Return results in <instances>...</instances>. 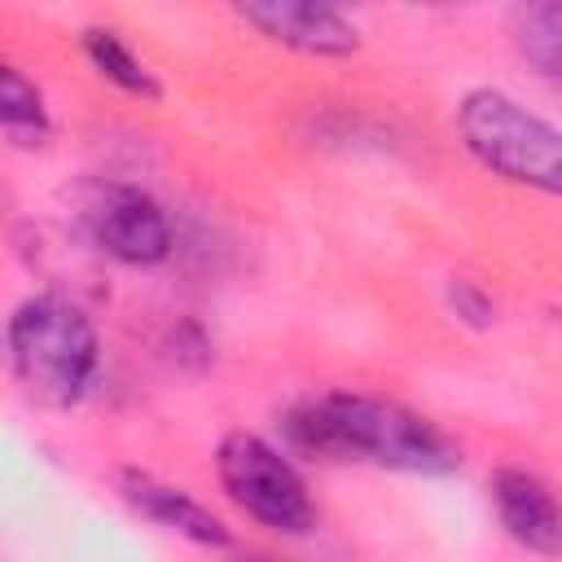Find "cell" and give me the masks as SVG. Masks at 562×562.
<instances>
[{
	"mask_svg": "<svg viewBox=\"0 0 562 562\" xmlns=\"http://www.w3.org/2000/svg\"><path fill=\"white\" fill-rule=\"evenodd\" d=\"M281 430L285 443L312 461H364L400 474L461 470V448L430 417L364 391H325L299 400L285 408Z\"/></svg>",
	"mask_w": 562,
	"mask_h": 562,
	"instance_id": "obj_1",
	"label": "cell"
},
{
	"mask_svg": "<svg viewBox=\"0 0 562 562\" xmlns=\"http://www.w3.org/2000/svg\"><path fill=\"white\" fill-rule=\"evenodd\" d=\"M4 360L22 395L40 408H75L101 364L97 329L66 294H31L4 325Z\"/></svg>",
	"mask_w": 562,
	"mask_h": 562,
	"instance_id": "obj_2",
	"label": "cell"
},
{
	"mask_svg": "<svg viewBox=\"0 0 562 562\" xmlns=\"http://www.w3.org/2000/svg\"><path fill=\"white\" fill-rule=\"evenodd\" d=\"M457 132L474 162L492 176L527 184L536 193L562 189V136L544 114L527 110L518 97L501 88H470L457 101Z\"/></svg>",
	"mask_w": 562,
	"mask_h": 562,
	"instance_id": "obj_3",
	"label": "cell"
},
{
	"mask_svg": "<svg viewBox=\"0 0 562 562\" xmlns=\"http://www.w3.org/2000/svg\"><path fill=\"white\" fill-rule=\"evenodd\" d=\"M215 474L228 501L277 536H307L316 527V505L307 496L294 461L255 430H228L215 448Z\"/></svg>",
	"mask_w": 562,
	"mask_h": 562,
	"instance_id": "obj_4",
	"label": "cell"
},
{
	"mask_svg": "<svg viewBox=\"0 0 562 562\" xmlns=\"http://www.w3.org/2000/svg\"><path fill=\"white\" fill-rule=\"evenodd\" d=\"M83 228L105 259L127 268H154L171 255V220L136 184H97L83 202Z\"/></svg>",
	"mask_w": 562,
	"mask_h": 562,
	"instance_id": "obj_5",
	"label": "cell"
},
{
	"mask_svg": "<svg viewBox=\"0 0 562 562\" xmlns=\"http://www.w3.org/2000/svg\"><path fill=\"white\" fill-rule=\"evenodd\" d=\"M237 18L255 26L263 40L294 48L303 57H347L360 48V31L351 18H342L329 4H303V0H259L237 4Z\"/></svg>",
	"mask_w": 562,
	"mask_h": 562,
	"instance_id": "obj_6",
	"label": "cell"
},
{
	"mask_svg": "<svg viewBox=\"0 0 562 562\" xmlns=\"http://www.w3.org/2000/svg\"><path fill=\"white\" fill-rule=\"evenodd\" d=\"M487 492H492L496 518H501V527H505V536L514 544H522L536 558H558V549H562V518H558L553 487L536 470L501 465L487 479Z\"/></svg>",
	"mask_w": 562,
	"mask_h": 562,
	"instance_id": "obj_7",
	"label": "cell"
},
{
	"mask_svg": "<svg viewBox=\"0 0 562 562\" xmlns=\"http://www.w3.org/2000/svg\"><path fill=\"white\" fill-rule=\"evenodd\" d=\"M114 483H119V496H123L140 518H149L154 527H162V531H171V536H180V540H189V544H198V549H228V544H233L224 518L211 514V509H206L198 496H189L184 487L162 483V479H154L149 470H119Z\"/></svg>",
	"mask_w": 562,
	"mask_h": 562,
	"instance_id": "obj_8",
	"label": "cell"
},
{
	"mask_svg": "<svg viewBox=\"0 0 562 562\" xmlns=\"http://www.w3.org/2000/svg\"><path fill=\"white\" fill-rule=\"evenodd\" d=\"M83 57L92 61V70L105 83L123 88L127 97H140V101H158L162 97L154 70L132 53V44L114 26H83Z\"/></svg>",
	"mask_w": 562,
	"mask_h": 562,
	"instance_id": "obj_9",
	"label": "cell"
},
{
	"mask_svg": "<svg viewBox=\"0 0 562 562\" xmlns=\"http://www.w3.org/2000/svg\"><path fill=\"white\" fill-rule=\"evenodd\" d=\"M48 132L53 123H48L44 92L13 61L0 57V136H9L13 145H44Z\"/></svg>",
	"mask_w": 562,
	"mask_h": 562,
	"instance_id": "obj_10",
	"label": "cell"
},
{
	"mask_svg": "<svg viewBox=\"0 0 562 562\" xmlns=\"http://www.w3.org/2000/svg\"><path fill=\"white\" fill-rule=\"evenodd\" d=\"M514 44L522 61H531L544 79H558L562 70V4L558 0H536L514 9Z\"/></svg>",
	"mask_w": 562,
	"mask_h": 562,
	"instance_id": "obj_11",
	"label": "cell"
},
{
	"mask_svg": "<svg viewBox=\"0 0 562 562\" xmlns=\"http://www.w3.org/2000/svg\"><path fill=\"white\" fill-rule=\"evenodd\" d=\"M448 307L457 312V321H465V325H474V329H487V325L496 321V303H492V294L479 290V285L465 281V277H457V281L448 285Z\"/></svg>",
	"mask_w": 562,
	"mask_h": 562,
	"instance_id": "obj_12",
	"label": "cell"
},
{
	"mask_svg": "<svg viewBox=\"0 0 562 562\" xmlns=\"http://www.w3.org/2000/svg\"><path fill=\"white\" fill-rule=\"evenodd\" d=\"M233 562H263V558H233Z\"/></svg>",
	"mask_w": 562,
	"mask_h": 562,
	"instance_id": "obj_13",
	"label": "cell"
},
{
	"mask_svg": "<svg viewBox=\"0 0 562 562\" xmlns=\"http://www.w3.org/2000/svg\"><path fill=\"white\" fill-rule=\"evenodd\" d=\"M0 356H4V338H0Z\"/></svg>",
	"mask_w": 562,
	"mask_h": 562,
	"instance_id": "obj_14",
	"label": "cell"
}]
</instances>
